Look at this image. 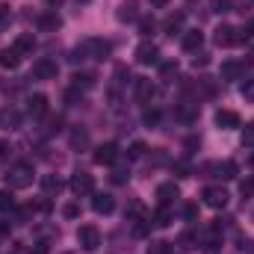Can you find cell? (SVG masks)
<instances>
[{"label": "cell", "instance_id": "6da1fadb", "mask_svg": "<svg viewBox=\"0 0 254 254\" xmlns=\"http://www.w3.org/2000/svg\"><path fill=\"white\" fill-rule=\"evenodd\" d=\"M113 54V42L107 39H83L71 51V63H86V60H107Z\"/></svg>", "mask_w": 254, "mask_h": 254}, {"label": "cell", "instance_id": "7a4b0ae2", "mask_svg": "<svg viewBox=\"0 0 254 254\" xmlns=\"http://www.w3.org/2000/svg\"><path fill=\"white\" fill-rule=\"evenodd\" d=\"M33 166L30 163H15L9 172H6V190H27L33 184Z\"/></svg>", "mask_w": 254, "mask_h": 254}, {"label": "cell", "instance_id": "3957f363", "mask_svg": "<svg viewBox=\"0 0 254 254\" xmlns=\"http://www.w3.org/2000/svg\"><path fill=\"white\" fill-rule=\"evenodd\" d=\"M77 243L83 252H98L101 249V231L95 225H80L77 228Z\"/></svg>", "mask_w": 254, "mask_h": 254}, {"label": "cell", "instance_id": "277c9868", "mask_svg": "<svg viewBox=\"0 0 254 254\" xmlns=\"http://www.w3.org/2000/svg\"><path fill=\"white\" fill-rule=\"evenodd\" d=\"M201 198H204L207 207H213V210H225L231 195H228V190H222V187H207V190L201 192Z\"/></svg>", "mask_w": 254, "mask_h": 254}, {"label": "cell", "instance_id": "5b68a950", "mask_svg": "<svg viewBox=\"0 0 254 254\" xmlns=\"http://www.w3.org/2000/svg\"><path fill=\"white\" fill-rule=\"evenodd\" d=\"M57 74H60V68H57L54 60H48V57H42V60L33 63V77L36 80H57Z\"/></svg>", "mask_w": 254, "mask_h": 254}, {"label": "cell", "instance_id": "8992f818", "mask_svg": "<svg viewBox=\"0 0 254 254\" xmlns=\"http://www.w3.org/2000/svg\"><path fill=\"white\" fill-rule=\"evenodd\" d=\"M71 192H74V195H92V192H95L92 175H89V172H77V175L71 178Z\"/></svg>", "mask_w": 254, "mask_h": 254}, {"label": "cell", "instance_id": "52a82bcc", "mask_svg": "<svg viewBox=\"0 0 254 254\" xmlns=\"http://www.w3.org/2000/svg\"><path fill=\"white\" fill-rule=\"evenodd\" d=\"M249 65L252 63H246V60H228V63H222V80H240Z\"/></svg>", "mask_w": 254, "mask_h": 254}, {"label": "cell", "instance_id": "ba28073f", "mask_svg": "<svg viewBox=\"0 0 254 254\" xmlns=\"http://www.w3.org/2000/svg\"><path fill=\"white\" fill-rule=\"evenodd\" d=\"M136 63L139 65H154L157 60H160V51H157V45H151V42H142L139 48H136Z\"/></svg>", "mask_w": 254, "mask_h": 254}, {"label": "cell", "instance_id": "9c48e42d", "mask_svg": "<svg viewBox=\"0 0 254 254\" xmlns=\"http://www.w3.org/2000/svg\"><path fill=\"white\" fill-rule=\"evenodd\" d=\"M116 160H119V145L116 142H107V145H101L95 151V163L98 166H113Z\"/></svg>", "mask_w": 254, "mask_h": 254}, {"label": "cell", "instance_id": "30bf717a", "mask_svg": "<svg viewBox=\"0 0 254 254\" xmlns=\"http://www.w3.org/2000/svg\"><path fill=\"white\" fill-rule=\"evenodd\" d=\"M201 45H204V33H201V30H187L184 39H181V48L190 51V54H198Z\"/></svg>", "mask_w": 254, "mask_h": 254}, {"label": "cell", "instance_id": "8fae6325", "mask_svg": "<svg viewBox=\"0 0 254 254\" xmlns=\"http://www.w3.org/2000/svg\"><path fill=\"white\" fill-rule=\"evenodd\" d=\"M92 210H95V213H101V216H107V213H113V210H116V198H113V195H107V192H98V195L92 198Z\"/></svg>", "mask_w": 254, "mask_h": 254}, {"label": "cell", "instance_id": "7c38bea8", "mask_svg": "<svg viewBox=\"0 0 254 254\" xmlns=\"http://www.w3.org/2000/svg\"><path fill=\"white\" fill-rule=\"evenodd\" d=\"M12 48L18 51V57H33V51H36V39H33V33H21V36L15 39Z\"/></svg>", "mask_w": 254, "mask_h": 254}, {"label": "cell", "instance_id": "4fadbf2b", "mask_svg": "<svg viewBox=\"0 0 254 254\" xmlns=\"http://www.w3.org/2000/svg\"><path fill=\"white\" fill-rule=\"evenodd\" d=\"M234 33H237L234 27H225V24H222V27H216V33H213V42H216L219 48H231V45L237 42V36H234Z\"/></svg>", "mask_w": 254, "mask_h": 254}, {"label": "cell", "instance_id": "5bb4252c", "mask_svg": "<svg viewBox=\"0 0 254 254\" xmlns=\"http://www.w3.org/2000/svg\"><path fill=\"white\" fill-rule=\"evenodd\" d=\"M116 18H119V21H136V18H139V0H122Z\"/></svg>", "mask_w": 254, "mask_h": 254}, {"label": "cell", "instance_id": "9a60e30c", "mask_svg": "<svg viewBox=\"0 0 254 254\" xmlns=\"http://www.w3.org/2000/svg\"><path fill=\"white\" fill-rule=\"evenodd\" d=\"M157 198H160V204H172V201H178V198H181L178 184H160V187H157Z\"/></svg>", "mask_w": 254, "mask_h": 254}, {"label": "cell", "instance_id": "2e32d148", "mask_svg": "<svg viewBox=\"0 0 254 254\" xmlns=\"http://www.w3.org/2000/svg\"><path fill=\"white\" fill-rule=\"evenodd\" d=\"M216 125L222 127V130H231V127H240V116H237L234 110H219V113H216Z\"/></svg>", "mask_w": 254, "mask_h": 254}, {"label": "cell", "instance_id": "e0dca14e", "mask_svg": "<svg viewBox=\"0 0 254 254\" xmlns=\"http://www.w3.org/2000/svg\"><path fill=\"white\" fill-rule=\"evenodd\" d=\"M60 15L57 12H45V15H39V30L42 33H54V30H60Z\"/></svg>", "mask_w": 254, "mask_h": 254}, {"label": "cell", "instance_id": "ac0fdd59", "mask_svg": "<svg viewBox=\"0 0 254 254\" xmlns=\"http://www.w3.org/2000/svg\"><path fill=\"white\" fill-rule=\"evenodd\" d=\"M27 110H30V116H45L48 113V98L45 95H30V101H27Z\"/></svg>", "mask_w": 254, "mask_h": 254}, {"label": "cell", "instance_id": "d6986e66", "mask_svg": "<svg viewBox=\"0 0 254 254\" xmlns=\"http://www.w3.org/2000/svg\"><path fill=\"white\" fill-rule=\"evenodd\" d=\"M210 172H219V178H225V181H234L237 178V163H231V160H225V163H213V166H207Z\"/></svg>", "mask_w": 254, "mask_h": 254}, {"label": "cell", "instance_id": "ffe728a7", "mask_svg": "<svg viewBox=\"0 0 254 254\" xmlns=\"http://www.w3.org/2000/svg\"><path fill=\"white\" fill-rule=\"evenodd\" d=\"M151 95H154V83H151V80H145V77H142V80H136V98H139L142 104H148V98H151Z\"/></svg>", "mask_w": 254, "mask_h": 254}, {"label": "cell", "instance_id": "44dd1931", "mask_svg": "<svg viewBox=\"0 0 254 254\" xmlns=\"http://www.w3.org/2000/svg\"><path fill=\"white\" fill-rule=\"evenodd\" d=\"M18 63H21V57H18V51H15V48H6V51L0 54V65H3V68H9V71H12V68H18Z\"/></svg>", "mask_w": 254, "mask_h": 254}, {"label": "cell", "instance_id": "7402d4cb", "mask_svg": "<svg viewBox=\"0 0 254 254\" xmlns=\"http://www.w3.org/2000/svg\"><path fill=\"white\" fill-rule=\"evenodd\" d=\"M172 219H175V216H172L169 204H163V207L154 213V225H160V228H169V225H172Z\"/></svg>", "mask_w": 254, "mask_h": 254}, {"label": "cell", "instance_id": "603a6c76", "mask_svg": "<svg viewBox=\"0 0 254 254\" xmlns=\"http://www.w3.org/2000/svg\"><path fill=\"white\" fill-rule=\"evenodd\" d=\"M18 125H21V116H18L15 110H3V113H0V127H9V130H15Z\"/></svg>", "mask_w": 254, "mask_h": 254}, {"label": "cell", "instance_id": "cb8c5ba5", "mask_svg": "<svg viewBox=\"0 0 254 254\" xmlns=\"http://www.w3.org/2000/svg\"><path fill=\"white\" fill-rule=\"evenodd\" d=\"M71 80H74V89H83V92H86V89H92V86H95V80H98V77H95V74H74Z\"/></svg>", "mask_w": 254, "mask_h": 254}, {"label": "cell", "instance_id": "d4e9b609", "mask_svg": "<svg viewBox=\"0 0 254 254\" xmlns=\"http://www.w3.org/2000/svg\"><path fill=\"white\" fill-rule=\"evenodd\" d=\"M42 187H45V192H48V195H54V192L63 190V181H60L57 175H45V178H42Z\"/></svg>", "mask_w": 254, "mask_h": 254}, {"label": "cell", "instance_id": "484cf974", "mask_svg": "<svg viewBox=\"0 0 254 254\" xmlns=\"http://www.w3.org/2000/svg\"><path fill=\"white\" fill-rule=\"evenodd\" d=\"M163 27H166V33H172V36H175V33H178V30L184 27V15H181V12H178V15H169Z\"/></svg>", "mask_w": 254, "mask_h": 254}, {"label": "cell", "instance_id": "4316f807", "mask_svg": "<svg viewBox=\"0 0 254 254\" xmlns=\"http://www.w3.org/2000/svg\"><path fill=\"white\" fill-rule=\"evenodd\" d=\"M154 27H157V24H154V18H142V21H139V33H142V36H151V33H154Z\"/></svg>", "mask_w": 254, "mask_h": 254}, {"label": "cell", "instance_id": "83f0119b", "mask_svg": "<svg viewBox=\"0 0 254 254\" xmlns=\"http://www.w3.org/2000/svg\"><path fill=\"white\" fill-rule=\"evenodd\" d=\"M12 21V9H9V3H0V27H6Z\"/></svg>", "mask_w": 254, "mask_h": 254}, {"label": "cell", "instance_id": "f1b7e54d", "mask_svg": "<svg viewBox=\"0 0 254 254\" xmlns=\"http://www.w3.org/2000/svg\"><path fill=\"white\" fill-rule=\"evenodd\" d=\"M148 254H169V243H163V240L151 243V249H148Z\"/></svg>", "mask_w": 254, "mask_h": 254}, {"label": "cell", "instance_id": "f546056e", "mask_svg": "<svg viewBox=\"0 0 254 254\" xmlns=\"http://www.w3.org/2000/svg\"><path fill=\"white\" fill-rule=\"evenodd\" d=\"M142 122H145L148 127H154L157 122H160V113H157V110H145V116H142Z\"/></svg>", "mask_w": 254, "mask_h": 254}, {"label": "cell", "instance_id": "4dcf8cb0", "mask_svg": "<svg viewBox=\"0 0 254 254\" xmlns=\"http://www.w3.org/2000/svg\"><path fill=\"white\" fill-rule=\"evenodd\" d=\"M160 74H163V80H169V77H175L178 74V63H166L160 68Z\"/></svg>", "mask_w": 254, "mask_h": 254}, {"label": "cell", "instance_id": "1f68e13d", "mask_svg": "<svg viewBox=\"0 0 254 254\" xmlns=\"http://www.w3.org/2000/svg\"><path fill=\"white\" fill-rule=\"evenodd\" d=\"M86 142H89L86 130H74V133H71V145H86Z\"/></svg>", "mask_w": 254, "mask_h": 254}, {"label": "cell", "instance_id": "d6a6232c", "mask_svg": "<svg viewBox=\"0 0 254 254\" xmlns=\"http://www.w3.org/2000/svg\"><path fill=\"white\" fill-rule=\"evenodd\" d=\"M213 12H231V0H210Z\"/></svg>", "mask_w": 254, "mask_h": 254}, {"label": "cell", "instance_id": "836d02e7", "mask_svg": "<svg viewBox=\"0 0 254 254\" xmlns=\"http://www.w3.org/2000/svg\"><path fill=\"white\" fill-rule=\"evenodd\" d=\"M142 154H145V145H142V142H133V145H130V160H139Z\"/></svg>", "mask_w": 254, "mask_h": 254}, {"label": "cell", "instance_id": "e575fe53", "mask_svg": "<svg viewBox=\"0 0 254 254\" xmlns=\"http://www.w3.org/2000/svg\"><path fill=\"white\" fill-rule=\"evenodd\" d=\"M243 98L246 101H254V80H246L243 83Z\"/></svg>", "mask_w": 254, "mask_h": 254}, {"label": "cell", "instance_id": "d590c367", "mask_svg": "<svg viewBox=\"0 0 254 254\" xmlns=\"http://www.w3.org/2000/svg\"><path fill=\"white\" fill-rule=\"evenodd\" d=\"M65 219H77V216H80V207H77V204H65Z\"/></svg>", "mask_w": 254, "mask_h": 254}, {"label": "cell", "instance_id": "8d00e7d4", "mask_svg": "<svg viewBox=\"0 0 254 254\" xmlns=\"http://www.w3.org/2000/svg\"><path fill=\"white\" fill-rule=\"evenodd\" d=\"M243 145H254V125L246 127V133H243Z\"/></svg>", "mask_w": 254, "mask_h": 254}, {"label": "cell", "instance_id": "74e56055", "mask_svg": "<svg viewBox=\"0 0 254 254\" xmlns=\"http://www.w3.org/2000/svg\"><path fill=\"white\" fill-rule=\"evenodd\" d=\"M12 207V195L9 192H0V210H9Z\"/></svg>", "mask_w": 254, "mask_h": 254}, {"label": "cell", "instance_id": "f35d334b", "mask_svg": "<svg viewBox=\"0 0 254 254\" xmlns=\"http://www.w3.org/2000/svg\"><path fill=\"white\" fill-rule=\"evenodd\" d=\"M252 195H254V178L243 184V198H252Z\"/></svg>", "mask_w": 254, "mask_h": 254}, {"label": "cell", "instance_id": "ab89813d", "mask_svg": "<svg viewBox=\"0 0 254 254\" xmlns=\"http://www.w3.org/2000/svg\"><path fill=\"white\" fill-rule=\"evenodd\" d=\"M207 63H210V57H207V54H195V60H192L195 68H198V65H207Z\"/></svg>", "mask_w": 254, "mask_h": 254}, {"label": "cell", "instance_id": "60d3db41", "mask_svg": "<svg viewBox=\"0 0 254 254\" xmlns=\"http://www.w3.org/2000/svg\"><path fill=\"white\" fill-rule=\"evenodd\" d=\"M184 213H187V219H190V222H195V213H198V210H195V204H187V207H184Z\"/></svg>", "mask_w": 254, "mask_h": 254}, {"label": "cell", "instance_id": "b9f144b4", "mask_svg": "<svg viewBox=\"0 0 254 254\" xmlns=\"http://www.w3.org/2000/svg\"><path fill=\"white\" fill-rule=\"evenodd\" d=\"M6 151H9V142H3V139H0V157H3Z\"/></svg>", "mask_w": 254, "mask_h": 254}, {"label": "cell", "instance_id": "7bdbcfd3", "mask_svg": "<svg viewBox=\"0 0 254 254\" xmlns=\"http://www.w3.org/2000/svg\"><path fill=\"white\" fill-rule=\"evenodd\" d=\"M166 3H169V0H151V6H157V9H163Z\"/></svg>", "mask_w": 254, "mask_h": 254}, {"label": "cell", "instance_id": "ee69618b", "mask_svg": "<svg viewBox=\"0 0 254 254\" xmlns=\"http://www.w3.org/2000/svg\"><path fill=\"white\" fill-rule=\"evenodd\" d=\"M45 3H48V6H51V9H57V6H60V3H63V0H45Z\"/></svg>", "mask_w": 254, "mask_h": 254}, {"label": "cell", "instance_id": "f6af8a7d", "mask_svg": "<svg viewBox=\"0 0 254 254\" xmlns=\"http://www.w3.org/2000/svg\"><path fill=\"white\" fill-rule=\"evenodd\" d=\"M246 36H254V18L249 21V30H246Z\"/></svg>", "mask_w": 254, "mask_h": 254}, {"label": "cell", "instance_id": "bcb514c9", "mask_svg": "<svg viewBox=\"0 0 254 254\" xmlns=\"http://www.w3.org/2000/svg\"><path fill=\"white\" fill-rule=\"evenodd\" d=\"M36 254H48V249H45V246H39V249H36Z\"/></svg>", "mask_w": 254, "mask_h": 254}, {"label": "cell", "instance_id": "7dc6e473", "mask_svg": "<svg viewBox=\"0 0 254 254\" xmlns=\"http://www.w3.org/2000/svg\"><path fill=\"white\" fill-rule=\"evenodd\" d=\"M77 3H92V0H77Z\"/></svg>", "mask_w": 254, "mask_h": 254}]
</instances>
